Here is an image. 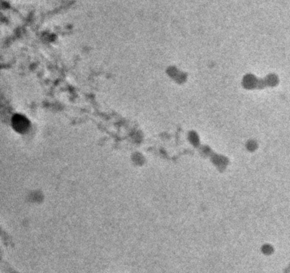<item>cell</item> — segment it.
Returning <instances> with one entry per match:
<instances>
[{
  "mask_svg": "<svg viewBox=\"0 0 290 273\" xmlns=\"http://www.w3.org/2000/svg\"><path fill=\"white\" fill-rule=\"evenodd\" d=\"M27 121L26 120L25 118H23L22 117H15L14 118V128H16L19 131H22L26 129L27 127Z\"/></svg>",
  "mask_w": 290,
  "mask_h": 273,
  "instance_id": "1",
  "label": "cell"
}]
</instances>
